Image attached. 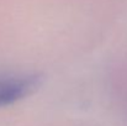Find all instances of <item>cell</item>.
I'll return each instance as SVG.
<instances>
[{"mask_svg":"<svg viewBox=\"0 0 127 126\" xmlns=\"http://www.w3.org/2000/svg\"><path fill=\"white\" fill-rule=\"evenodd\" d=\"M41 82L38 74H0V108L27 98L38 89Z\"/></svg>","mask_w":127,"mask_h":126,"instance_id":"obj_1","label":"cell"}]
</instances>
